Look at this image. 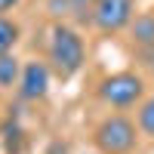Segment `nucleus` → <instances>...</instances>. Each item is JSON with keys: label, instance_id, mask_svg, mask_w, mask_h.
Returning <instances> with one entry per match:
<instances>
[{"label": "nucleus", "instance_id": "nucleus-1", "mask_svg": "<svg viewBox=\"0 0 154 154\" xmlns=\"http://www.w3.org/2000/svg\"><path fill=\"white\" fill-rule=\"evenodd\" d=\"M83 62H86L83 37L74 28L59 22L53 28V34H49V68H53L62 80H68V77H74L83 68Z\"/></svg>", "mask_w": 154, "mask_h": 154}, {"label": "nucleus", "instance_id": "nucleus-2", "mask_svg": "<svg viewBox=\"0 0 154 154\" xmlns=\"http://www.w3.org/2000/svg\"><path fill=\"white\" fill-rule=\"evenodd\" d=\"M93 142L99 154H133L139 142V126L126 114H108L93 130Z\"/></svg>", "mask_w": 154, "mask_h": 154}, {"label": "nucleus", "instance_id": "nucleus-3", "mask_svg": "<svg viewBox=\"0 0 154 154\" xmlns=\"http://www.w3.org/2000/svg\"><path fill=\"white\" fill-rule=\"evenodd\" d=\"M99 99L111 108H133L136 102L145 99V77L136 71H114L108 77H102L99 83Z\"/></svg>", "mask_w": 154, "mask_h": 154}, {"label": "nucleus", "instance_id": "nucleus-4", "mask_svg": "<svg viewBox=\"0 0 154 154\" xmlns=\"http://www.w3.org/2000/svg\"><path fill=\"white\" fill-rule=\"evenodd\" d=\"M136 19V3L133 0H99L93 9V25L102 34L123 31L126 25H133Z\"/></svg>", "mask_w": 154, "mask_h": 154}, {"label": "nucleus", "instance_id": "nucleus-5", "mask_svg": "<svg viewBox=\"0 0 154 154\" xmlns=\"http://www.w3.org/2000/svg\"><path fill=\"white\" fill-rule=\"evenodd\" d=\"M49 68L46 62H28L22 68V77H19V96L28 99V102H37L49 93Z\"/></svg>", "mask_w": 154, "mask_h": 154}, {"label": "nucleus", "instance_id": "nucleus-6", "mask_svg": "<svg viewBox=\"0 0 154 154\" xmlns=\"http://www.w3.org/2000/svg\"><path fill=\"white\" fill-rule=\"evenodd\" d=\"M19 37H22V28L12 19H6V16H0V56H6V53H12V46L19 43Z\"/></svg>", "mask_w": 154, "mask_h": 154}, {"label": "nucleus", "instance_id": "nucleus-7", "mask_svg": "<svg viewBox=\"0 0 154 154\" xmlns=\"http://www.w3.org/2000/svg\"><path fill=\"white\" fill-rule=\"evenodd\" d=\"M19 77H22V65H19V59L6 53V56H0V89L3 86H12V83H19Z\"/></svg>", "mask_w": 154, "mask_h": 154}, {"label": "nucleus", "instance_id": "nucleus-8", "mask_svg": "<svg viewBox=\"0 0 154 154\" xmlns=\"http://www.w3.org/2000/svg\"><path fill=\"white\" fill-rule=\"evenodd\" d=\"M136 126H139V133L154 136V93H151L148 99H142L139 114H136Z\"/></svg>", "mask_w": 154, "mask_h": 154}, {"label": "nucleus", "instance_id": "nucleus-9", "mask_svg": "<svg viewBox=\"0 0 154 154\" xmlns=\"http://www.w3.org/2000/svg\"><path fill=\"white\" fill-rule=\"evenodd\" d=\"M133 40L136 43H154V16H136L133 19Z\"/></svg>", "mask_w": 154, "mask_h": 154}, {"label": "nucleus", "instance_id": "nucleus-10", "mask_svg": "<svg viewBox=\"0 0 154 154\" xmlns=\"http://www.w3.org/2000/svg\"><path fill=\"white\" fill-rule=\"evenodd\" d=\"M99 0H68V9H71V16H77L80 22H93V9H96Z\"/></svg>", "mask_w": 154, "mask_h": 154}, {"label": "nucleus", "instance_id": "nucleus-11", "mask_svg": "<svg viewBox=\"0 0 154 154\" xmlns=\"http://www.w3.org/2000/svg\"><path fill=\"white\" fill-rule=\"evenodd\" d=\"M16 6H19V0H0V16L9 12V9H16Z\"/></svg>", "mask_w": 154, "mask_h": 154}]
</instances>
